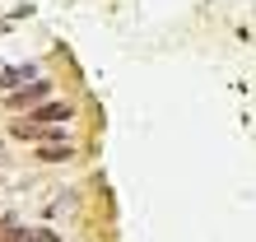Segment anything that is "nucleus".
Here are the masks:
<instances>
[{
    "instance_id": "obj_1",
    "label": "nucleus",
    "mask_w": 256,
    "mask_h": 242,
    "mask_svg": "<svg viewBox=\"0 0 256 242\" xmlns=\"http://www.w3.org/2000/svg\"><path fill=\"white\" fill-rule=\"evenodd\" d=\"M52 98V84L47 80H28L24 88H10L5 94V108L10 112H24V108H38V102H47Z\"/></svg>"
},
{
    "instance_id": "obj_2",
    "label": "nucleus",
    "mask_w": 256,
    "mask_h": 242,
    "mask_svg": "<svg viewBox=\"0 0 256 242\" xmlns=\"http://www.w3.org/2000/svg\"><path fill=\"white\" fill-rule=\"evenodd\" d=\"M70 116H74V102H47V108H38L33 116H24V121H47V126H66Z\"/></svg>"
},
{
    "instance_id": "obj_3",
    "label": "nucleus",
    "mask_w": 256,
    "mask_h": 242,
    "mask_svg": "<svg viewBox=\"0 0 256 242\" xmlns=\"http://www.w3.org/2000/svg\"><path fill=\"white\" fill-rule=\"evenodd\" d=\"M28 80H38V66H10V70H0V88H14V84H28Z\"/></svg>"
},
{
    "instance_id": "obj_4",
    "label": "nucleus",
    "mask_w": 256,
    "mask_h": 242,
    "mask_svg": "<svg viewBox=\"0 0 256 242\" xmlns=\"http://www.w3.org/2000/svg\"><path fill=\"white\" fill-rule=\"evenodd\" d=\"M38 158H42V163H70V158H74V149L61 144V140H56V144H38Z\"/></svg>"
},
{
    "instance_id": "obj_5",
    "label": "nucleus",
    "mask_w": 256,
    "mask_h": 242,
    "mask_svg": "<svg viewBox=\"0 0 256 242\" xmlns=\"http://www.w3.org/2000/svg\"><path fill=\"white\" fill-rule=\"evenodd\" d=\"M24 242H61L52 228H33V233H24Z\"/></svg>"
}]
</instances>
